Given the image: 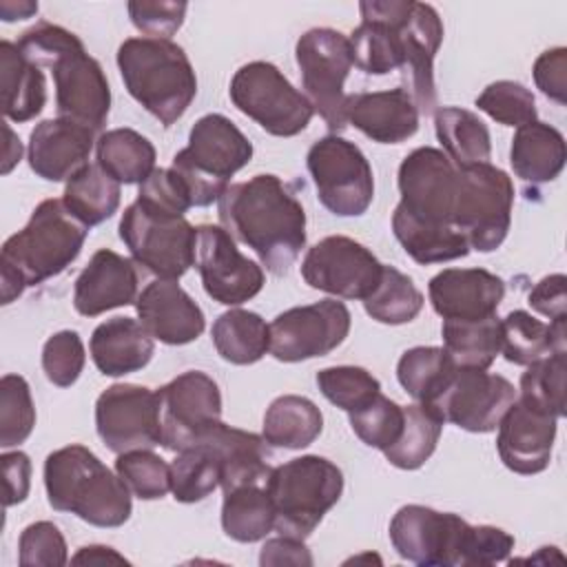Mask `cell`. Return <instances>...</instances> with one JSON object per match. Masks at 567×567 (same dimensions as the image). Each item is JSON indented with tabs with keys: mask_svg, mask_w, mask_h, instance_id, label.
Returning a JSON list of instances; mask_svg holds the SVG:
<instances>
[{
	"mask_svg": "<svg viewBox=\"0 0 567 567\" xmlns=\"http://www.w3.org/2000/svg\"><path fill=\"white\" fill-rule=\"evenodd\" d=\"M135 310L148 334L168 346L195 341L206 326L202 308L177 284V279L151 281L137 295Z\"/></svg>",
	"mask_w": 567,
	"mask_h": 567,
	"instance_id": "cell-25",
	"label": "cell"
},
{
	"mask_svg": "<svg viewBox=\"0 0 567 567\" xmlns=\"http://www.w3.org/2000/svg\"><path fill=\"white\" fill-rule=\"evenodd\" d=\"M565 350L529 363L520 374V399L556 419L565 416Z\"/></svg>",
	"mask_w": 567,
	"mask_h": 567,
	"instance_id": "cell-46",
	"label": "cell"
},
{
	"mask_svg": "<svg viewBox=\"0 0 567 567\" xmlns=\"http://www.w3.org/2000/svg\"><path fill=\"white\" fill-rule=\"evenodd\" d=\"M228 93L244 115L277 137L301 133L315 115L308 97L297 91L275 64L264 60L239 66L230 80Z\"/></svg>",
	"mask_w": 567,
	"mask_h": 567,
	"instance_id": "cell-8",
	"label": "cell"
},
{
	"mask_svg": "<svg viewBox=\"0 0 567 567\" xmlns=\"http://www.w3.org/2000/svg\"><path fill=\"white\" fill-rule=\"evenodd\" d=\"M476 106L505 126H523L536 120L534 93L514 80H498L483 89Z\"/></svg>",
	"mask_w": 567,
	"mask_h": 567,
	"instance_id": "cell-51",
	"label": "cell"
},
{
	"mask_svg": "<svg viewBox=\"0 0 567 567\" xmlns=\"http://www.w3.org/2000/svg\"><path fill=\"white\" fill-rule=\"evenodd\" d=\"M350 310L337 299L284 310L268 323L270 354L284 363L323 357L339 348L350 332Z\"/></svg>",
	"mask_w": 567,
	"mask_h": 567,
	"instance_id": "cell-16",
	"label": "cell"
},
{
	"mask_svg": "<svg viewBox=\"0 0 567 567\" xmlns=\"http://www.w3.org/2000/svg\"><path fill=\"white\" fill-rule=\"evenodd\" d=\"M4 135H7V146H4V164H2V173L7 175L22 157V144L20 140L13 135V131L9 128V124H4Z\"/></svg>",
	"mask_w": 567,
	"mask_h": 567,
	"instance_id": "cell-63",
	"label": "cell"
},
{
	"mask_svg": "<svg viewBox=\"0 0 567 567\" xmlns=\"http://www.w3.org/2000/svg\"><path fill=\"white\" fill-rule=\"evenodd\" d=\"M514 204L512 177L489 162L458 168V195L452 226L467 239L470 250H496L509 230Z\"/></svg>",
	"mask_w": 567,
	"mask_h": 567,
	"instance_id": "cell-7",
	"label": "cell"
},
{
	"mask_svg": "<svg viewBox=\"0 0 567 567\" xmlns=\"http://www.w3.org/2000/svg\"><path fill=\"white\" fill-rule=\"evenodd\" d=\"M470 527L458 514L403 505L390 520V540L403 560L421 567H456L463 560Z\"/></svg>",
	"mask_w": 567,
	"mask_h": 567,
	"instance_id": "cell-12",
	"label": "cell"
},
{
	"mask_svg": "<svg viewBox=\"0 0 567 567\" xmlns=\"http://www.w3.org/2000/svg\"><path fill=\"white\" fill-rule=\"evenodd\" d=\"M427 295L443 319L476 321L496 315L505 281L485 268H445L430 279Z\"/></svg>",
	"mask_w": 567,
	"mask_h": 567,
	"instance_id": "cell-24",
	"label": "cell"
},
{
	"mask_svg": "<svg viewBox=\"0 0 567 567\" xmlns=\"http://www.w3.org/2000/svg\"><path fill=\"white\" fill-rule=\"evenodd\" d=\"M514 549V536L494 525H472L461 567H487L507 560Z\"/></svg>",
	"mask_w": 567,
	"mask_h": 567,
	"instance_id": "cell-55",
	"label": "cell"
},
{
	"mask_svg": "<svg viewBox=\"0 0 567 567\" xmlns=\"http://www.w3.org/2000/svg\"><path fill=\"white\" fill-rule=\"evenodd\" d=\"M410 0H365L361 24L350 35L352 64L368 75H388L403 66L401 20Z\"/></svg>",
	"mask_w": 567,
	"mask_h": 567,
	"instance_id": "cell-22",
	"label": "cell"
},
{
	"mask_svg": "<svg viewBox=\"0 0 567 567\" xmlns=\"http://www.w3.org/2000/svg\"><path fill=\"white\" fill-rule=\"evenodd\" d=\"M95 427L102 443L115 452L162 445V408L157 390L115 383L95 401Z\"/></svg>",
	"mask_w": 567,
	"mask_h": 567,
	"instance_id": "cell-13",
	"label": "cell"
},
{
	"mask_svg": "<svg viewBox=\"0 0 567 567\" xmlns=\"http://www.w3.org/2000/svg\"><path fill=\"white\" fill-rule=\"evenodd\" d=\"M317 385L332 405L348 414L363 408L381 392L379 379L359 365L323 368L317 372Z\"/></svg>",
	"mask_w": 567,
	"mask_h": 567,
	"instance_id": "cell-47",
	"label": "cell"
},
{
	"mask_svg": "<svg viewBox=\"0 0 567 567\" xmlns=\"http://www.w3.org/2000/svg\"><path fill=\"white\" fill-rule=\"evenodd\" d=\"M55 82V106L60 117L100 131L111 111V89L95 58L84 51L82 40L60 51L47 64Z\"/></svg>",
	"mask_w": 567,
	"mask_h": 567,
	"instance_id": "cell-20",
	"label": "cell"
},
{
	"mask_svg": "<svg viewBox=\"0 0 567 567\" xmlns=\"http://www.w3.org/2000/svg\"><path fill=\"white\" fill-rule=\"evenodd\" d=\"M115 472L128 492L142 501H157L171 492V465L151 450L117 454Z\"/></svg>",
	"mask_w": 567,
	"mask_h": 567,
	"instance_id": "cell-48",
	"label": "cell"
},
{
	"mask_svg": "<svg viewBox=\"0 0 567 567\" xmlns=\"http://www.w3.org/2000/svg\"><path fill=\"white\" fill-rule=\"evenodd\" d=\"M261 565H312V556L301 538L277 536L264 543L259 554Z\"/></svg>",
	"mask_w": 567,
	"mask_h": 567,
	"instance_id": "cell-60",
	"label": "cell"
},
{
	"mask_svg": "<svg viewBox=\"0 0 567 567\" xmlns=\"http://www.w3.org/2000/svg\"><path fill=\"white\" fill-rule=\"evenodd\" d=\"M120 186L97 162L84 164L66 179L62 202L73 217L91 228L113 217L120 206Z\"/></svg>",
	"mask_w": 567,
	"mask_h": 567,
	"instance_id": "cell-39",
	"label": "cell"
},
{
	"mask_svg": "<svg viewBox=\"0 0 567 567\" xmlns=\"http://www.w3.org/2000/svg\"><path fill=\"white\" fill-rule=\"evenodd\" d=\"M352 432L374 450H388L403 430V405L388 399L385 394H377L370 403L348 414Z\"/></svg>",
	"mask_w": 567,
	"mask_h": 567,
	"instance_id": "cell-50",
	"label": "cell"
},
{
	"mask_svg": "<svg viewBox=\"0 0 567 567\" xmlns=\"http://www.w3.org/2000/svg\"><path fill=\"white\" fill-rule=\"evenodd\" d=\"M153 352V337L131 317L106 319L91 334L93 363L106 377H122L146 368Z\"/></svg>",
	"mask_w": 567,
	"mask_h": 567,
	"instance_id": "cell-29",
	"label": "cell"
},
{
	"mask_svg": "<svg viewBox=\"0 0 567 567\" xmlns=\"http://www.w3.org/2000/svg\"><path fill=\"white\" fill-rule=\"evenodd\" d=\"M195 264L210 299L224 306H239L264 288V270L239 252L224 226L204 224L197 228Z\"/></svg>",
	"mask_w": 567,
	"mask_h": 567,
	"instance_id": "cell-19",
	"label": "cell"
},
{
	"mask_svg": "<svg viewBox=\"0 0 567 567\" xmlns=\"http://www.w3.org/2000/svg\"><path fill=\"white\" fill-rule=\"evenodd\" d=\"M266 489L275 505V529L306 540L341 498L343 474L332 461L306 454L272 467Z\"/></svg>",
	"mask_w": 567,
	"mask_h": 567,
	"instance_id": "cell-6",
	"label": "cell"
},
{
	"mask_svg": "<svg viewBox=\"0 0 567 567\" xmlns=\"http://www.w3.org/2000/svg\"><path fill=\"white\" fill-rule=\"evenodd\" d=\"M144 208L162 215L184 217V213L193 206L190 195L173 168H155L137 190V199Z\"/></svg>",
	"mask_w": 567,
	"mask_h": 567,
	"instance_id": "cell-54",
	"label": "cell"
},
{
	"mask_svg": "<svg viewBox=\"0 0 567 567\" xmlns=\"http://www.w3.org/2000/svg\"><path fill=\"white\" fill-rule=\"evenodd\" d=\"M308 173L319 202L337 217L363 215L374 197V177L368 157L341 135L317 140L306 155Z\"/></svg>",
	"mask_w": 567,
	"mask_h": 567,
	"instance_id": "cell-11",
	"label": "cell"
},
{
	"mask_svg": "<svg viewBox=\"0 0 567 567\" xmlns=\"http://www.w3.org/2000/svg\"><path fill=\"white\" fill-rule=\"evenodd\" d=\"M49 505L95 527H120L131 518V492L89 447L66 445L44 461Z\"/></svg>",
	"mask_w": 567,
	"mask_h": 567,
	"instance_id": "cell-3",
	"label": "cell"
},
{
	"mask_svg": "<svg viewBox=\"0 0 567 567\" xmlns=\"http://www.w3.org/2000/svg\"><path fill=\"white\" fill-rule=\"evenodd\" d=\"M35 425V408L24 377L4 374L0 379V445L13 447L29 439Z\"/></svg>",
	"mask_w": 567,
	"mask_h": 567,
	"instance_id": "cell-49",
	"label": "cell"
},
{
	"mask_svg": "<svg viewBox=\"0 0 567 567\" xmlns=\"http://www.w3.org/2000/svg\"><path fill=\"white\" fill-rule=\"evenodd\" d=\"M221 529L237 543H257L275 529V505L266 483H250L224 492Z\"/></svg>",
	"mask_w": 567,
	"mask_h": 567,
	"instance_id": "cell-37",
	"label": "cell"
},
{
	"mask_svg": "<svg viewBox=\"0 0 567 567\" xmlns=\"http://www.w3.org/2000/svg\"><path fill=\"white\" fill-rule=\"evenodd\" d=\"M217 215L272 275H286L306 246V210L277 175L230 184L217 199Z\"/></svg>",
	"mask_w": 567,
	"mask_h": 567,
	"instance_id": "cell-1",
	"label": "cell"
},
{
	"mask_svg": "<svg viewBox=\"0 0 567 567\" xmlns=\"http://www.w3.org/2000/svg\"><path fill=\"white\" fill-rule=\"evenodd\" d=\"M403 40V82L419 113H432L436 106L434 58L443 42V22L432 4L410 0L401 20Z\"/></svg>",
	"mask_w": 567,
	"mask_h": 567,
	"instance_id": "cell-21",
	"label": "cell"
},
{
	"mask_svg": "<svg viewBox=\"0 0 567 567\" xmlns=\"http://www.w3.org/2000/svg\"><path fill=\"white\" fill-rule=\"evenodd\" d=\"M443 419L427 405L412 403L403 408V430L399 439L383 450L390 465L399 470H419L436 450Z\"/></svg>",
	"mask_w": 567,
	"mask_h": 567,
	"instance_id": "cell-43",
	"label": "cell"
},
{
	"mask_svg": "<svg viewBox=\"0 0 567 567\" xmlns=\"http://www.w3.org/2000/svg\"><path fill=\"white\" fill-rule=\"evenodd\" d=\"M126 91L164 126L175 124L197 95V78L184 49L159 38H128L117 49Z\"/></svg>",
	"mask_w": 567,
	"mask_h": 567,
	"instance_id": "cell-4",
	"label": "cell"
},
{
	"mask_svg": "<svg viewBox=\"0 0 567 567\" xmlns=\"http://www.w3.org/2000/svg\"><path fill=\"white\" fill-rule=\"evenodd\" d=\"M363 308L379 323L401 326L421 312L423 295L405 272L394 266H383L381 281L363 299Z\"/></svg>",
	"mask_w": 567,
	"mask_h": 567,
	"instance_id": "cell-45",
	"label": "cell"
},
{
	"mask_svg": "<svg viewBox=\"0 0 567 567\" xmlns=\"http://www.w3.org/2000/svg\"><path fill=\"white\" fill-rule=\"evenodd\" d=\"M120 239L133 261L157 279H179L195 264L197 228L186 217L153 213L140 202L122 213Z\"/></svg>",
	"mask_w": 567,
	"mask_h": 567,
	"instance_id": "cell-10",
	"label": "cell"
},
{
	"mask_svg": "<svg viewBox=\"0 0 567 567\" xmlns=\"http://www.w3.org/2000/svg\"><path fill=\"white\" fill-rule=\"evenodd\" d=\"M250 157V140L226 115L208 113L193 124L188 144L175 153L171 168L184 182L193 206H210Z\"/></svg>",
	"mask_w": 567,
	"mask_h": 567,
	"instance_id": "cell-5",
	"label": "cell"
},
{
	"mask_svg": "<svg viewBox=\"0 0 567 567\" xmlns=\"http://www.w3.org/2000/svg\"><path fill=\"white\" fill-rule=\"evenodd\" d=\"M217 354L235 365L257 363L270 350L268 323L250 310L230 308L219 315L210 330Z\"/></svg>",
	"mask_w": 567,
	"mask_h": 567,
	"instance_id": "cell-36",
	"label": "cell"
},
{
	"mask_svg": "<svg viewBox=\"0 0 567 567\" xmlns=\"http://www.w3.org/2000/svg\"><path fill=\"white\" fill-rule=\"evenodd\" d=\"M383 264L363 244L330 235L308 248L301 261L303 281L339 299H365L381 281Z\"/></svg>",
	"mask_w": 567,
	"mask_h": 567,
	"instance_id": "cell-17",
	"label": "cell"
},
{
	"mask_svg": "<svg viewBox=\"0 0 567 567\" xmlns=\"http://www.w3.org/2000/svg\"><path fill=\"white\" fill-rule=\"evenodd\" d=\"M516 401V388L501 374L456 368L445 390L427 405L434 410L443 423H454L461 430L485 434L494 432Z\"/></svg>",
	"mask_w": 567,
	"mask_h": 567,
	"instance_id": "cell-18",
	"label": "cell"
},
{
	"mask_svg": "<svg viewBox=\"0 0 567 567\" xmlns=\"http://www.w3.org/2000/svg\"><path fill=\"white\" fill-rule=\"evenodd\" d=\"M4 115L13 122L33 120L47 104V80L38 64L27 60L9 40L0 42Z\"/></svg>",
	"mask_w": 567,
	"mask_h": 567,
	"instance_id": "cell-33",
	"label": "cell"
},
{
	"mask_svg": "<svg viewBox=\"0 0 567 567\" xmlns=\"http://www.w3.org/2000/svg\"><path fill=\"white\" fill-rule=\"evenodd\" d=\"M71 563L73 565H111V563L128 565V560L122 554H117L113 547H106V545H86L71 558Z\"/></svg>",
	"mask_w": 567,
	"mask_h": 567,
	"instance_id": "cell-61",
	"label": "cell"
},
{
	"mask_svg": "<svg viewBox=\"0 0 567 567\" xmlns=\"http://www.w3.org/2000/svg\"><path fill=\"white\" fill-rule=\"evenodd\" d=\"M346 122L379 144H401L419 131V109L399 86L346 97Z\"/></svg>",
	"mask_w": 567,
	"mask_h": 567,
	"instance_id": "cell-28",
	"label": "cell"
},
{
	"mask_svg": "<svg viewBox=\"0 0 567 567\" xmlns=\"http://www.w3.org/2000/svg\"><path fill=\"white\" fill-rule=\"evenodd\" d=\"M89 226L69 213L62 199H44L22 230L0 250L2 303H11L27 286H38L64 272L82 252Z\"/></svg>",
	"mask_w": 567,
	"mask_h": 567,
	"instance_id": "cell-2",
	"label": "cell"
},
{
	"mask_svg": "<svg viewBox=\"0 0 567 567\" xmlns=\"http://www.w3.org/2000/svg\"><path fill=\"white\" fill-rule=\"evenodd\" d=\"M434 131L443 153L456 168L489 162L492 137L476 113L458 106H441L434 111Z\"/></svg>",
	"mask_w": 567,
	"mask_h": 567,
	"instance_id": "cell-34",
	"label": "cell"
},
{
	"mask_svg": "<svg viewBox=\"0 0 567 567\" xmlns=\"http://www.w3.org/2000/svg\"><path fill=\"white\" fill-rule=\"evenodd\" d=\"M321 430L323 414L310 399L299 394H284L268 405L261 436L272 447L301 450L315 443Z\"/></svg>",
	"mask_w": 567,
	"mask_h": 567,
	"instance_id": "cell-35",
	"label": "cell"
},
{
	"mask_svg": "<svg viewBox=\"0 0 567 567\" xmlns=\"http://www.w3.org/2000/svg\"><path fill=\"white\" fill-rule=\"evenodd\" d=\"M221 483V463L217 452L199 443L177 452L171 463V492L179 503H197L210 496Z\"/></svg>",
	"mask_w": 567,
	"mask_h": 567,
	"instance_id": "cell-44",
	"label": "cell"
},
{
	"mask_svg": "<svg viewBox=\"0 0 567 567\" xmlns=\"http://www.w3.org/2000/svg\"><path fill=\"white\" fill-rule=\"evenodd\" d=\"M2 472H4V505L11 507L16 503H22L31 487V461L24 452H4L2 454Z\"/></svg>",
	"mask_w": 567,
	"mask_h": 567,
	"instance_id": "cell-59",
	"label": "cell"
},
{
	"mask_svg": "<svg viewBox=\"0 0 567 567\" xmlns=\"http://www.w3.org/2000/svg\"><path fill=\"white\" fill-rule=\"evenodd\" d=\"M157 394L162 408V445L175 454L202 443L221 421V392L206 372H182L162 385Z\"/></svg>",
	"mask_w": 567,
	"mask_h": 567,
	"instance_id": "cell-14",
	"label": "cell"
},
{
	"mask_svg": "<svg viewBox=\"0 0 567 567\" xmlns=\"http://www.w3.org/2000/svg\"><path fill=\"white\" fill-rule=\"evenodd\" d=\"M33 13H38V2H29V0H20V2H0V18L4 22H13V20H24L31 18Z\"/></svg>",
	"mask_w": 567,
	"mask_h": 567,
	"instance_id": "cell-62",
	"label": "cell"
},
{
	"mask_svg": "<svg viewBox=\"0 0 567 567\" xmlns=\"http://www.w3.org/2000/svg\"><path fill=\"white\" fill-rule=\"evenodd\" d=\"M565 159V137L558 128L538 120L516 128L509 148V164L516 177L532 184L551 182L560 175Z\"/></svg>",
	"mask_w": 567,
	"mask_h": 567,
	"instance_id": "cell-31",
	"label": "cell"
},
{
	"mask_svg": "<svg viewBox=\"0 0 567 567\" xmlns=\"http://www.w3.org/2000/svg\"><path fill=\"white\" fill-rule=\"evenodd\" d=\"M186 9V2H128V16L135 29L146 33V38L159 40H168L182 27Z\"/></svg>",
	"mask_w": 567,
	"mask_h": 567,
	"instance_id": "cell-56",
	"label": "cell"
},
{
	"mask_svg": "<svg viewBox=\"0 0 567 567\" xmlns=\"http://www.w3.org/2000/svg\"><path fill=\"white\" fill-rule=\"evenodd\" d=\"M95 157L120 184H142L155 171V146L133 128H111L95 142Z\"/></svg>",
	"mask_w": 567,
	"mask_h": 567,
	"instance_id": "cell-38",
	"label": "cell"
},
{
	"mask_svg": "<svg viewBox=\"0 0 567 567\" xmlns=\"http://www.w3.org/2000/svg\"><path fill=\"white\" fill-rule=\"evenodd\" d=\"M95 131L69 117L40 122L29 137V166L47 182L69 179L75 171L89 164L95 146Z\"/></svg>",
	"mask_w": 567,
	"mask_h": 567,
	"instance_id": "cell-26",
	"label": "cell"
},
{
	"mask_svg": "<svg viewBox=\"0 0 567 567\" xmlns=\"http://www.w3.org/2000/svg\"><path fill=\"white\" fill-rule=\"evenodd\" d=\"M565 275H547L543 277L529 292V306L532 310L540 312L543 317H549V321L567 319L565 317V306H567V295H565Z\"/></svg>",
	"mask_w": 567,
	"mask_h": 567,
	"instance_id": "cell-58",
	"label": "cell"
},
{
	"mask_svg": "<svg viewBox=\"0 0 567 567\" xmlns=\"http://www.w3.org/2000/svg\"><path fill=\"white\" fill-rule=\"evenodd\" d=\"M456 363L445 348L416 346L401 354L396 363V379L401 388L421 405H430L450 383Z\"/></svg>",
	"mask_w": 567,
	"mask_h": 567,
	"instance_id": "cell-41",
	"label": "cell"
},
{
	"mask_svg": "<svg viewBox=\"0 0 567 567\" xmlns=\"http://www.w3.org/2000/svg\"><path fill=\"white\" fill-rule=\"evenodd\" d=\"M202 443L210 445L219 456V463H221L219 485L224 492H230L241 485L268 481L272 467L268 465V450H266L268 443L264 441V436L230 427L219 421Z\"/></svg>",
	"mask_w": 567,
	"mask_h": 567,
	"instance_id": "cell-30",
	"label": "cell"
},
{
	"mask_svg": "<svg viewBox=\"0 0 567 567\" xmlns=\"http://www.w3.org/2000/svg\"><path fill=\"white\" fill-rule=\"evenodd\" d=\"M392 233L416 264H443L467 257L470 244L454 226H432L412 219L401 208L392 213Z\"/></svg>",
	"mask_w": 567,
	"mask_h": 567,
	"instance_id": "cell-40",
	"label": "cell"
},
{
	"mask_svg": "<svg viewBox=\"0 0 567 567\" xmlns=\"http://www.w3.org/2000/svg\"><path fill=\"white\" fill-rule=\"evenodd\" d=\"M534 82L549 100L567 102V49L556 47L543 51L534 62Z\"/></svg>",
	"mask_w": 567,
	"mask_h": 567,
	"instance_id": "cell-57",
	"label": "cell"
},
{
	"mask_svg": "<svg viewBox=\"0 0 567 567\" xmlns=\"http://www.w3.org/2000/svg\"><path fill=\"white\" fill-rule=\"evenodd\" d=\"M443 348L450 352L458 368L487 370L494 359L501 354V319L498 315L476 319V321H456L443 319Z\"/></svg>",
	"mask_w": 567,
	"mask_h": 567,
	"instance_id": "cell-42",
	"label": "cell"
},
{
	"mask_svg": "<svg viewBox=\"0 0 567 567\" xmlns=\"http://www.w3.org/2000/svg\"><path fill=\"white\" fill-rule=\"evenodd\" d=\"M137 266L111 248H100L73 286V306L84 317L137 301Z\"/></svg>",
	"mask_w": 567,
	"mask_h": 567,
	"instance_id": "cell-27",
	"label": "cell"
},
{
	"mask_svg": "<svg viewBox=\"0 0 567 567\" xmlns=\"http://www.w3.org/2000/svg\"><path fill=\"white\" fill-rule=\"evenodd\" d=\"M66 560V540L58 525L38 520L22 529L18 543V563L22 567H62Z\"/></svg>",
	"mask_w": 567,
	"mask_h": 567,
	"instance_id": "cell-53",
	"label": "cell"
},
{
	"mask_svg": "<svg viewBox=\"0 0 567 567\" xmlns=\"http://www.w3.org/2000/svg\"><path fill=\"white\" fill-rule=\"evenodd\" d=\"M295 58L301 71L303 95L332 135L341 133L348 126L343 84L352 69L350 38L328 27L310 29L297 40Z\"/></svg>",
	"mask_w": 567,
	"mask_h": 567,
	"instance_id": "cell-9",
	"label": "cell"
},
{
	"mask_svg": "<svg viewBox=\"0 0 567 567\" xmlns=\"http://www.w3.org/2000/svg\"><path fill=\"white\" fill-rule=\"evenodd\" d=\"M567 343V319L540 321L527 310H512L501 319V354L516 365L536 363Z\"/></svg>",
	"mask_w": 567,
	"mask_h": 567,
	"instance_id": "cell-32",
	"label": "cell"
},
{
	"mask_svg": "<svg viewBox=\"0 0 567 567\" xmlns=\"http://www.w3.org/2000/svg\"><path fill=\"white\" fill-rule=\"evenodd\" d=\"M558 419L516 399L498 423L496 450L507 470L529 476L549 465Z\"/></svg>",
	"mask_w": 567,
	"mask_h": 567,
	"instance_id": "cell-23",
	"label": "cell"
},
{
	"mask_svg": "<svg viewBox=\"0 0 567 567\" xmlns=\"http://www.w3.org/2000/svg\"><path fill=\"white\" fill-rule=\"evenodd\" d=\"M399 193L401 202L396 208L412 219L432 226H452L458 168L443 151L419 146L399 166Z\"/></svg>",
	"mask_w": 567,
	"mask_h": 567,
	"instance_id": "cell-15",
	"label": "cell"
},
{
	"mask_svg": "<svg viewBox=\"0 0 567 567\" xmlns=\"http://www.w3.org/2000/svg\"><path fill=\"white\" fill-rule=\"evenodd\" d=\"M84 359V343L75 330H60L51 334L42 348V370L58 388H69L78 381Z\"/></svg>",
	"mask_w": 567,
	"mask_h": 567,
	"instance_id": "cell-52",
	"label": "cell"
}]
</instances>
